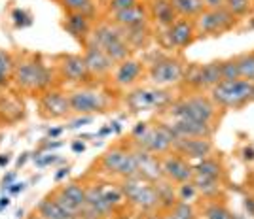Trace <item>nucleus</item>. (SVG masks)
Returning <instances> with one entry per match:
<instances>
[{"instance_id":"nucleus-46","label":"nucleus","mask_w":254,"mask_h":219,"mask_svg":"<svg viewBox=\"0 0 254 219\" xmlns=\"http://www.w3.org/2000/svg\"><path fill=\"white\" fill-rule=\"evenodd\" d=\"M205 4V10H216V8H222L224 0H203Z\"/></svg>"},{"instance_id":"nucleus-45","label":"nucleus","mask_w":254,"mask_h":219,"mask_svg":"<svg viewBox=\"0 0 254 219\" xmlns=\"http://www.w3.org/2000/svg\"><path fill=\"white\" fill-rule=\"evenodd\" d=\"M243 206H245V212H247V218H253L254 219V197H247V198H245Z\"/></svg>"},{"instance_id":"nucleus-21","label":"nucleus","mask_w":254,"mask_h":219,"mask_svg":"<svg viewBox=\"0 0 254 219\" xmlns=\"http://www.w3.org/2000/svg\"><path fill=\"white\" fill-rule=\"evenodd\" d=\"M144 74V64L137 59H126L124 63H120L114 70V84L118 87H133Z\"/></svg>"},{"instance_id":"nucleus-14","label":"nucleus","mask_w":254,"mask_h":219,"mask_svg":"<svg viewBox=\"0 0 254 219\" xmlns=\"http://www.w3.org/2000/svg\"><path fill=\"white\" fill-rule=\"evenodd\" d=\"M165 36H167V42H169L171 47H175V49H186L197 38L195 23H193V19L179 17L169 29H165Z\"/></svg>"},{"instance_id":"nucleus-29","label":"nucleus","mask_w":254,"mask_h":219,"mask_svg":"<svg viewBox=\"0 0 254 219\" xmlns=\"http://www.w3.org/2000/svg\"><path fill=\"white\" fill-rule=\"evenodd\" d=\"M193 183H195V187L199 191V197H205L212 200V198H216L220 195V191H222V181H218V179H214V177H207V176H193L191 179Z\"/></svg>"},{"instance_id":"nucleus-57","label":"nucleus","mask_w":254,"mask_h":219,"mask_svg":"<svg viewBox=\"0 0 254 219\" xmlns=\"http://www.w3.org/2000/svg\"><path fill=\"white\" fill-rule=\"evenodd\" d=\"M247 29H249V31H254V17H253V21H249V25H247Z\"/></svg>"},{"instance_id":"nucleus-19","label":"nucleus","mask_w":254,"mask_h":219,"mask_svg":"<svg viewBox=\"0 0 254 219\" xmlns=\"http://www.w3.org/2000/svg\"><path fill=\"white\" fill-rule=\"evenodd\" d=\"M59 72L72 84H85L91 80L82 55H63L59 59Z\"/></svg>"},{"instance_id":"nucleus-24","label":"nucleus","mask_w":254,"mask_h":219,"mask_svg":"<svg viewBox=\"0 0 254 219\" xmlns=\"http://www.w3.org/2000/svg\"><path fill=\"white\" fill-rule=\"evenodd\" d=\"M63 27L70 36H74L76 40L87 44L89 36H91V23H89V15L85 13H70L64 17Z\"/></svg>"},{"instance_id":"nucleus-59","label":"nucleus","mask_w":254,"mask_h":219,"mask_svg":"<svg viewBox=\"0 0 254 219\" xmlns=\"http://www.w3.org/2000/svg\"><path fill=\"white\" fill-rule=\"evenodd\" d=\"M235 219H251V218H247V216H235Z\"/></svg>"},{"instance_id":"nucleus-20","label":"nucleus","mask_w":254,"mask_h":219,"mask_svg":"<svg viewBox=\"0 0 254 219\" xmlns=\"http://www.w3.org/2000/svg\"><path fill=\"white\" fill-rule=\"evenodd\" d=\"M150 10L144 4H135L131 8L124 11H118L110 15V21L122 27V29H131V27H140V25H148Z\"/></svg>"},{"instance_id":"nucleus-4","label":"nucleus","mask_w":254,"mask_h":219,"mask_svg":"<svg viewBox=\"0 0 254 219\" xmlns=\"http://www.w3.org/2000/svg\"><path fill=\"white\" fill-rule=\"evenodd\" d=\"M120 189H122L126 200H129L131 204H135L142 212H154V210H158L161 206L156 183H152V181L144 179V177H126L122 181Z\"/></svg>"},{"instance_id":"nucleus-16","label":"nucleus","mask_w":254,"mask_h":219,"mask_svg":"<svg viewBox=\"0 0 254 219\" xmlns=\"http://www.w3.org/2000/svg\"><path fill=\"white\" fill-rule=\"evenodd\" d=\"M175 138H212L216 127L193 119H171L167 123Z\"/></svg>"},{"instance_id":"nucleus-22","label":"nucleus","mask_w":254,"mask_h":219,"mask_svg":"<svg viewBox=\"0 0 254 219\" xmlns=\"http://www.w3.org/2000/svg\"><path fill=\"white\" fill-rule=\"evenodd\" d=\"M133 155L137 159V165H138V174L140 177L148 179L152 183L159 181L163 177V172H161V159H158V155H152L150 151H144L137 147L133 151Z\"/></svg>"},{"instance_id":"nucleus-43","label":"nucleus","mask_w":254,"mask_h":219,"mask_svg":"<svg viewBox=\"0 0 254 219\" xmlns=\"http://www.w3.org/2000/svg\"><path fill=\"white\" fill-rule=\"evenodd\" d=\"M241 159L245 163H254V146L253 144H245L241 147Z\"/></svg>"},{"instance_id":"nucleus-5","label":"nucleus","mask_w":254,"mask_h":219,"mask_svg":"<svg viewBox=\"0 0 254 219\" xmlns=\"http://www.w3.org/2000/svg\"><path fill=\"white\" fill-rule=\"evenodd\" d=\"M193 23L197 38H207V36H222L226 32L233 31L239 25V19L222 6L216 10H203V13H199Z\"/></svg>"},{"instance_id":"nucleus-9","label":"nucleus","mask_w":254,"mask_h":219,"mask_svg":"<svg viewBox=\"0 0 254 219\" xmlns=\"http://www.w3.org/2000/svg\"><path fill=\"white\" fill-rule=\"evenodd\" d=\"M101 167L105 168V172H108V174L122 176L124 179L140 176L137 159L133 155V151H129L122 146L110 147L105 155L101 157Z\"/></svg>"},{"instance_id":"nucleus-30","label":"nucleus","mask_w":254,"mask_h":219,"mask_svg":"<svg viewBox=\"0 0 254 219\" xmlns=\"http://www.w3.org/2000/svg\"><path fill=\"white\" fill-rule=\"evenodd\" d=\"M124 34H126V40L127 44L133 47H142L146 45L150 38V31H148V25H140V27H131V29H124Z\"/></svg>"},{"instance_id":"nucleus-36","label":"nucleus","mask_w":254,"mask_h":219,"mask_svg":"<svg viewBox=\"0 0 254 219\" xmlns=\"http://www.w3.org/2000/svg\"><path fill=\"white\" fill-rule=\"evenodd\" d=\"M13 70H15V63H13L11 55L4 49H0V85L8 84Z\"/></svg>"},{"instance_id":"nucleus-28","label":"nucleus","mask_w":254,"mask_h":219,"mask_svg":"<svg viewBox=\"0 0 254 219\" xmlns=\"http://www.w3.org/2000/svg\"><path fill=\"white\" fill-rule=\"evenodd\" d=\"M171 4L177 11V15L184 19H195L205 10L203 0H171Z\"/></svg>"},{"instance_id":"nucleus-26","label":"nucleus","mask_w":254,"mask_h":219,"mask_svg":"<svg viewBox=\"0 0 254 219\" xmlns=\"http://www.w3.org/2000/svg\"><path fill=\"white\" fill-rule=\"evenodd\" d=\"M150 13H152L154 21L161 25L163 29H169L171 25L179 19V15H177V11L173 8L171 0H154Z\"/></svg>"},{"instance_id":"nucleus-18","label":"nucleus","mask_w":254,"mask_h":219,"mask_svg":"<svg viewBox=\"0 0 254 219\" xmlns=\"http://www.w3.org/2000/svg\"><path fill=\"white\" fill-rule=\"evenodd\" d=\"M52 197L72 216H78L85 208V189L78 183H66Z\"/></svg>"},{"instance_id":"nucleus-50","label":"nucleus","mask_w":254,"mask_h":219,"mask_svg":"<svg viewBox=\"0 0 254 219\" xmlns=\"http://www.w3.org/2000/svg\"><path fill=\"white\" fill-rule=\"evenodd\" d=\"M23 189H25V183H11L10 187H8V193H11V195H17V193H21Z\"/></svg>"},{"instance_id":"nucleus-32","label":"nucleus","mask_w":254,"mask_h":219,"mask_svg":"<svg viewBox=\"0 0 254 219\" xmlns=\"http://www.w3.org/2000/svg\"><path fill=\"white\" fill-rule=\"evenodd\" d=\"M235 57H237L241 78L254 84V51H243L239 55H235Z\"/></svg>"},{"instance_id":"nucleus-42","label":"nucleus","mask_w":254,"mask_h":219,"mask_svg":"<svg viewBox=\"0 0 254 219\" xmlns=\"http://www.w3.org/2000/svg\"><path fill=\"white\" fill-rule=\"evenodd\" d=\"M34 161H36V165L38 167H50V165H55L57 161H59V157L57 155H50V153H46V155H42V153H38V155H34Z\"/></svg>"},{"instance_id":"nucleus-12","label":"nucleus","mask_w":254,"mask_h":219,"mask_svg":"<svg viewBox=\"0 0 254 219\" xmlns=\"http://www.w3.org/2000/svg\"><path fill=\"white\" fill-rule=\"evenodd\" d=\"M161 172L163 177L171 181V183H184V181H191L195 172H193V165L188 159H184L182 155L171 151L167 155H163L161 159Z\"/></svg>"},{"instance_id":"nucleus-10","label":"nucleus","mask_w":254,"mask_h":219,"mask_svg":"<svg viewBox=\"0 0 254 219\" xmlns=\"http://www.w3.org/2000/svg\"><path fill=\"white\" fill-rule=\"evenodd\" d=\"M173 142H175V134L169 129L167 123H159V125L150 127L146 131V134L142 136L140 140H137L135 144L137 147L150 151L152 155L163 157L173 151Z\"/></svg>"},{"instance_id":"nucleus-25","label":"nucleus","mask_w":254,"mask_h":219,"mask_svg":"<svg viewBox=\"0 0 254 219\" xmlns=\"http://www.w3.org/2000/svg\"><path fill=\"white\" fill-rule=\"evenodd\" d=\"M193 172L197 176L214 177L218 181H224V177H226V167L222 165V161L214 155H209L205 157V159H201V161H197L193 165Z\"/></svg>"},{"instance_id":"nucleus-11","label":"nucleus","mask_w":254,"mask_h":219,"mask_svg":"<svg viewBox=\"0 0 254 219\" xmlns=\"http://www.w3.org/2000/svg\"><path fill=\"white\" fill-rule=\"evenodd\" d=\"M70 110L76 115H93L106 112V96L93 89H78L68 94Z\"/></svg>"},{"instance_id":"nucleus-1","label":"nucleus","mask_w":254,"mask_h":219,"mask_svg":"<svg viewBox=\"0 0 254 219\" xmlns=\"http://www.w3.org/2000/svg\"><path fill=\"white\" fill-rule=\"evenodd\" d=\"M220 110L222 108L214 104L211 96L203 93H191L175 100L167 108V114L171 115V119H193L216 127V121H220Z\"/></svg>"},{"instance_id":"nucleus-58","label":"nucleus","mask_w":254,"mask_h":219,"mask_svg":"<svg viewBox=\"0 0 254 219\" xmlns=\"http://www.w3.org/2000/svg\"><path fill=\"white\" fill-rule=\"evenodd\" d=\"M144 219H161V218H159V216H146Z\"/></svg>"},{"instance_id":"nucleus-44","label":"nucleus","mask_w":254,"mask_h":219,"mask_svg":"<svg viewBox=\"0 0 254 219\" xmlns=\"http://www.w3.org/2000/svg\"><path fill=\"white\" fill-rule=\"evenodd\" d=\"M91 121H93V115H82V117H78L74 121H70V125H66V127H68V129H80L82 125L91 123Z\"/></svg>"},{"instance_id":"nucleus-37","label":"nucleus","mask_w":254,"mask_h":219,"mask_svg":"<svg viewBox=\"0 0 254 219\" xmlns=\"http://www.w3.org/2000/svg\"><path fill=\"white\" fill-rule=\"evenodd\" d=\"M197 197H199V191L193 181H184V183L177 185V198L182 202H193Z\"/></svg>"},{"instance_id":"nucleus-60","label":"nucleus","mask_w":254,"mask_h":219,"mask_svg":"<svg viewBox=\"0 0 254 219\" xmlns=\"http://www.w3.org/2000/svg\"><path fill=\"white\" fill-rule=\"evenodd\" d=\"M253 102H254V84H253Z\"/></svg>"},{"instance_id":"nucleus-53","label":"nucleus","mask_w":254,"mask_h":219,"mask_svg":"<svg viewBox=\"0 0 254 219\" xmlns=\"http://www.w3.org/2000/svg\"><path fill=\"white\" fill-rule=\"evenodd\" d=\"M27 159H29V153H23V155L17 159V167H23V165L27 163Z\"/></svg>"},{"instance_id":"nucleus-33","label":"nucleus","mask_w":254,"mask_h":219,"mask_svg":"<svg viewBox=\"0 0 254 219\" xmlns=\"http://www.w3.org/2000/svg\"><path fill=\"white\" fill-rule=\"evenodd\" d=\"M224 8L232 11L237 19L251 15L254 10L253 0H224Z\"/></svg>"},{"instance_id":"nucleus-49","label":"nucleus","mask_w":254,"mask_h":219,"mask_svg":"<svg viewBox=\"0 0 254 219\" xmlns=\"http://www.w3.org/2000/svg\"><path fill=\"white\" fill-rule=\"evenodd\" d=\"M70 174V167H64V168H59V172H55V176H53V179L55 181H61L63 177H66Z\"/></svg>"},{"instance_id":"nucleus-34","label":"nucleus","mask_w":254,"mask_h":219,"mask_svg":"<svg viewBox=\"0 0 254 219\" xmlns=\"http://www.w3.org/2000/svg\"><path fill=\"white\" fill-rule=\"evenodd\" d=\"M220 76L224 82H232V80H239V64H237V57H228V59H220Z\"/></svg>"},{"instance_id":"nucleus-51","label":"nucleus","mask_w":254,"mask_h":219,"mask_svg":"<svg viewBox=\"0 0 254 219\" xmlns=\"http://www.w3.org/2000/svg\"><path fill=\"white\" fill-rule=\"evenodd\" d=\"M108 134H112V127H110V125L103 127V129L97 132V136H99V138H105V136H108Z\"/></svg>"},{"instance_id":"nucleus-2","label":"nucleus","mask_w":254,"mask_h":219,"mask_svg":"<svg viewBox=\"0 0 254 219\" xmlns=\"http://www.w3.org/2000/svg\"><path fill=\"white\" fill-rule=\"evenodd\" d=\"M89 42L106 53V57L114 64L124 63L131 55V45L127 44L124 29L114 23H103L95 31H91Z\"/></svg>"},{"instance_id":"nucleus-23","label":"nucleus","mask_w":254,"mask_h":219,"mask_svg":"<svg viewBox=\"0 0 254 219\" xmlns=\"http://www.w3.org/2000/svg\"><path fill=\"white\" fill-rule=\"evenodd\" d=\"M85 212L91 214L93 218H106L108 214H112L114 208L108 204L105 197L103 185H91L85 189Z\"/></svg>"},{"instance_id":"nucleus-6","label":"nucleus","mask_w":254,"mask_h":219,"mask_svg":"<svg viewBox=\"0 0 254 219\" xmlns=\"http://www.w3.org/2000/svg\"><path fill=\"white\" fill-rule=\"evenodd\" d=\"M173 102H175V96L165 87H156V89L138 87L126 96V104L133 114L148 112V110H163V108L167 110Z\"/></svg>"},{"instance_id":"nucleus-35","label":"nucleus","mask_w":254,"mask_h":219,"mask_svg":"<svg viewBox=\"0 0 254 219\" xmlns=\"http://www.w3.org/2000/svg\"><path fill=\"white\" fill-rule=\"evenodd\" d=\"M167 212H171L177 219H197V212H195V208H193L191 202L177 200Z\"/></svg>"},{"instance_id":"nucleus-52","label":"nucleus","mask_w":254,"mask_h":219,"mask_svg":"<svg viewBox=\"0 0 254 219\" xmlns=\"http://www.w3.org/2000/svg\"><path fill=\"white\" fill-rule=\"evenodd\" d=\"M10 202H11V200L8 197H2V198H0V210L8 208V206H10Z\"/></svg>"},{"instance_id":"nucleus-17","label":"nucleus","mask_w":254,"mask_h":219,"mask_svg":"<svg viewBox=\"0 0 254 219\" xmlns=\"http://www.w3.org/2000/svg\"><path fill=\"white\" fill-rule=\"evenodd\" d=\"M85 61V66H87V72L91 78H106L108 74L112 72V66L114 63L106 57V53L103 49H99L97 45H93L91 42L85 44V49L82 53Z\"/></svg>"},{"instance_id":"nucleus-15","label":"nucleus","mask_w":254,"mask_h":219,"mask_svg":"<svg viewBox=\"0 0 254 219\" xmlns=\"http://www.w3.org/2000/svg\"><path fill=\"white\" fill-rule=\"evenodd\" d=\"M40 115L44 119H64L68 114H72L68 96L61 91H48L40 98Z\"/></svg>"},{"instance_id":"nucleus-47","label":"nucleus","mask_w":254,"mask_h":219,"mask_svg":"<svg viewBox=\"0 0 254 219\" xmlns=\"http://www.w3.org/2000/svg\"><path fill=\"white\" fill-rule=\"evenodd\" d=\"M70 147H72V151H74V153H84V151H85V147H87V146H85V142H84V140H80V138H76L74 142H72V146H70Z\"/></svg>"},{"instance_id":"nucleus-3","label":"nucleus","mask_w":254,"mask_h":219,"mask_svg":"<svg viewBox=\"0 0 254 219\" xmlns=\"http://www.w3.org/2000/svg\"><path fill=\"white\" fill-rule=\"evenodd\" d=\"M212 102L222 110H243L253 102V82L243 78L232 82H218L209 91Z\"/></svg>"},{"instance_id":"nucleus-13","label":"nucleus","mask_w":254,"mask_h":219,"mask_svg":"<svg viewBox=\"0 0 254 219\" xmlns=\"http://www.w3.org/2000/svg\"><path fill=\"white\" fill-rule=\"evenodd\" d=\"M173 151L182 155L184 159H197L201 161L205 157L214 153V144L211 138H175Z\"/></svg>"},{"instance_id":"nucleus-8","label":"nucleus","mask_w":254,"mask_h":219,"mask_svg":"<svg viewBox=\"0 0 254 219\" xmlns=\"http://www.w3.org/2000/svg\"><path fill=\"white\" fill-rule=\"evenodd\" d=\"M186 74V63L179 59V57H171V55H163L156 59L150 64L148 78L150 82L158 87H167V85L182 84Z\"/></svg>"},{"instance_id":"nucleus-31","label":"nucleus","mask_w":254,"mask_h":219,"mask_svg":"<svg viewBox=\"0 0 254 219\" xmlns=\"http://www.w3.org/2000/svg\"><path fill=\"white\" fill-rule=\"evenodd\" d=\"M205 219H235V214L224 202L212 198V202L205 206Z\"/></svg>"},{"instance_id":"nucleus-55","label":"nucleus","mask_w":254,"mask_h":219,"mask_svg":"<svg viewBox=\"0 0 254 219\" xmlns=\"http://www.w3.org/2000/svg\"><path fill=\"white\" fill-rule=\"evenodd\" d=\"M110 127H112V132H122V127H120V123H118V121H112V123H110Z\"/></svg>"},{"instance_id":"nucleus-48","label":"nucleus","mask_w":254,"mask_h":219,"mask_svg":"<svg viewBox=\"0 0 254 219\" xmlns=\"http://www.w3.org/2000/svg\"><path fill=\"white\" fill-rule=\"evenodd\" d=\"M63 127H53V129H50V131H48V138H52V140H57V138H59V136L63 134Z\"/></svg>"},{"instance_id":"nucleus-40","label":"nucleus","mask_w":254,"mask_h":219,"mask_svg":"<svg viewBox=\"0 0 254 219\" xmlns=\"http://www.w3.org/2000/svg\"><path fill=\"white\" fill-rule=\"evenodd\" d=\"M11 17H13V23H15V27L19 29V27H29L32 23V17L29 11L25 10H13L11 13Z\"/></svg>"},{"instance_id":"nucleus-38","label":"nucleus","mask_w":254,"mask_h":219,"mask_svg":"<svg viewBox=\"0 0 254 219\" xmlns=\"http://www.w3.org/2000/svg\"><path fill=\"white\" fill-rule=\"evenodd\" d=\"M64 10L70 13H85L89 15V11L93 10V0H61Z\"/></svg>"},{"instance_id":"nucleus-7","label":"nucleus","mask_w":254,"mask_h":219,"mask_svg":"<svg viewBox=\"0 0 254 219\" xmlns=\"http://www.w3.org/2000/svg\"><path fill=\"white\" fill-rule=\"evenodd\" d=\"M13 80L25 91H44L52 84V72L40 61H25L15 64Z\"/></svg>"},{"instance_id":"nucleus-54","label":"nucleus","mask_w":254,"mask_h":219,"mask_svg":"<svg viewBox=\"0 0 254 219\" xmlns=\"http://www.w3.org/2000/svg\"><path fill=\"white\" fill-rule=\"evenodd\" d=\"M10 163V155H0V167H6Z\"/></svg>"},{"instance_id":"nucleus-27","label":"nucleus","mask_w":254,"mask_h":219,"mask_svg":"<svg viewBox=\"0 0 254 219\" xmlns=\"http://www.w3.org/2000/svg\"><path fill=\"white\" fill-rule=\"evenodd\" d=\"M38 216H40V219H72V218H76V216H72V214H68V212H66V210H64L53 197L44 198L42 202L38 204Z\"/></svg>"},{"instance_id":"nucleus-39","label":"nucleus","mask_w":254,"mask_h":219,"mask_svg":"<svg viewBox=\"0 0 254 219\" xmlns=\"http://www.w3.org/2000/svg\"><path fill=\"white\" fill-rule=\"evenodd\" d=\"M138 4V0H110V4H108V11H110V15L112 13H118V11H124L127 8H131V6H135Z\"/></svg>"},{"instance_id":"nucleus-56","label":"nucleus","mask_w":254,"mask_h":219,"mask_svg":"<svg viewBox=\"0 0 254 219\" xmlns=\"http://www.w3.org/2000/svg\"><path fill=\"white\" fill-rule=\"evenodd\" d=\"M159 218H161V219H177L173 214H171V212H165V214H163V216H159Z\"/></svg>"},{"instance_id":"nucleus-41","label":"nucleus","mask_w":254,"mask_h":219,"mask_svg":"<svg viewBox=\"0 0 254 219\" xmlns=\"http://www.w3.org/2000/svg\"><path fill=\"white\" fill-rule=\"evenodd\" d=\"M150 129V123H146V121H138L137 125L133 127V131H131V138H133V142H137V140H140L142 136L146 134V131Z\"/></svg>"}]
</instances>
